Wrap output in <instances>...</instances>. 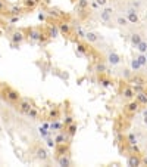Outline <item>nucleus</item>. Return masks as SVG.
Returning <instances> with one entry per match:
<instances>
[{
    "label": "nucleus",
    "instance_id": "16",
    "mask_svg": "<svg viewBox=\"0 0 147 167\" xmlns=\"http://www.w3.org/2000/svg\"><path fill=\"white\" fill-rule=\"evenodd\" d=\"M58 28H59V33L60 34H65V36H69L71 34V25L68 24V22H60V24H58Z\"/></svg>",
    "mask_w": 147,
    "mask_h": 167
},
{
    "label": "nucleus",
    "instance_id": "18",
    "mask_svg": "<svg viewBox=\"0 0 147 167\" xmlns=\"http://www.w3.org/2000/svg\"><path fill=\"white\" fill-rule=\"evenodd\" d=\"M66 153H69V145H68L66 142L56 145V155H60V154H66Z\"/></svg>",
    "mask_w": 147,
    "mask_h": 167
},
{
    "label": "nucleus",
    "instance_id": "25",
    "mask_svg": "<svg viewBox=\"0 0 147 167\" xmlns=\"http://www.w3.org/2000/svg\"><path fill=\"white\" fill-rule=\"evenodd\" d=\"M127 142L129 143V145H137V136H135L134 133H129L127 136Z\"/></svg>",
    "mask_w": 147,
    "mask_h": 167
},
{
    "label": "nucleus",
    "instance_id": "5",
    "mask_svg": "<svg viewBox=\"0 0 147 167\" xmlns=\"http://www.w3.org/2000/svg\"><path fill=\"white\" fill-rule=\"evenodd\" d=\"M56 161H58L59 166L62 167H69L72 166V158H71V154H60V155H56Z\"/></svg>",
    "mask_w": 147,
    "mask_h": 167
},
{
    "label": "nucleus",
    "instance_id": "7",
    "mask_svg": "<svg viewBox=\"0 0 147 167\" xmlns=\"http://www.w3.org/2000/svg\"><path fill=\"white\" fill-rule=\"evenodd\" d=\"M141 163H143V160L138 153L129 154V157H128V160H127V164L129 167H138V166H141Z\"/></svg>",
    "mask_w": 147,
    "mask_h": 167
},
{
    "label": "nucleus",
    "instance_id": "36",
    "mask_svg": "<svg viewBox=\"0 0 147 167\" xmlns=\"http://www.w3.org/2000/svg\"><path fill=\"white\" fill-rule=\"evenodd\" d=\"M100 83H103V86H109V80H100Z\"/></svg>",
    "mask_w": 147,
    "mask_h": 167
},
{
    "label": "nucleus",
    "instance_id": "31",
    "mask_svg": "<svg viewBox=\"0 0 147 167\" xmlns=\"http://www.w3.org/2000/svg\"><path fill=\"white\" fill-rule=\"evenodd\" d=\"M25 5H27V8H34V6H35V0H27V2H25Z\"/></svg>",
    "mask_w": 147,
    "mask_h": 167
},
{
    "label": "nucleus",
    "instance_id": "26",
    "mask_svg": "<svg viewBox=\"0 0 147 167\" xmlns=\"http://www.w3.org/2000/svg\"><path fill=\"white\" fill-rule=\"evenodd\" d=\"M134 93H140V92H144L146 90V86H141V84H132L131 86Z\"/></svg>",
    "mask_w": 147,
    "mask_h": 167
},
{
    "label": "nucleus",
    "instance_id": "40",
    "mask_svg": "<svg viewBox=\"0 0 147 167\" xmlns=\"http://www.w3.org/2000/svg\"><path fill=\"white\" fill-rule=\"evenodd\" d=\"M146 18H147V14H146Z\"/></svg>",
    "mask_w": 147,
    "mask_h": 167
},
{
    "label": "nucleus",
    "instance_id": "34",
    "mask_svg": "<svg viewBox=\"0 0 147 167\" xmlns=\"http://www.w3.org/2000/svg\"><path fill=\"white\" fill-rule=\"evenodd\" d=\"M5 10H6V8H5V3H3V2L0 0V14H6Z\"/></svg>",
    "mask_w": 147,
    "mask_h": 167
},
{
    "label": "nucleus",
    "instance_id": "8",
    "mask_svg": "<svg viewBox=\"0 0 147 167\" xmlns=\"http://www.w3.org/2000/svg\"><path fill=\"white\" fill-rule=\"evenodd\" d=\"M127 19L129 24H138L140 22V16H138L135 9H128L127 10Z\"/></svg>",
    "mask_w": 147,
    "mask_h": 167
},
{
    "label": "nucleus",
    "instance_id": "38",
    "mask_svg": "<svg viewBox=\"0 0 147 167\" xmlns=\"http://www.w3.org/2000/svg\"><path fill=\"white\" fill-rule=\"evenodd\" d=\"M144 114H147V105H146V108H144V111H143V115H144Z\"/></svg>",
    "mask_w": 147,
    "mask_h": 167
},
{
    "label": "nucleus",
    "instance_id": "19",
    "mask_svg": "<svg viewBox=\"0 0 147 167\" xmlns=\"http://www.w3.org/2000/svg\"><path fill=\"white\" fill-rule=\"evenodd\" d=\"M131 83L132 84H141V86H146L147 84V80L143 77V75H140V74H135L134 77L131 79Z\"/></svg>",
    "mask_w": 147,
    "mask_h": 167
},
{
    "label": "nucleus",
    "instance_id": "17",
    "mask_svg": "<svg viewBox=\"0 0 147 167\" xmlns=\"http://www.w3.org/2000/svg\"><path fill=\"white\" fill-rule=\"evenodd\" d=\"M129 42H131V44L134 47H137L138 44H140V42H143V36L140 33H132L129 36Z\"/></svg>",
    "mask_w": 147,
    "mask_h": 167
},
{
    "label": "nucleus",
    "instance_id": "28",
    "mask_svg": "<svg viewBox=\"0 0 147 167\" xmlns=\"http://www.w3.org/2000/svg\"><path fill=\"white\" fill-rule=\"evenodd\" d=\"M137 47H138V50H140L141 53H147V43L144 42V40H143V42H140V44H138Z\"/></svg>",
    "mask_w": 147,
    "mask_h": 167
},
{
    "label": "nucleus",
    "instance_id": "13",
    "mask_svg": "<svg viewBox=\"0 0 147 167\" xmlns=\"http://www.w3.org/2000/svg\"><path fill=\"white\" fill-rule=\"evenodd\" d=\"M134 96H135V93H134V90H132L131 86H125V87L122 89V98L125 99V101H131V99H134Z\"/></svg>",
    "mask_w": 147,
    "mask_h": 167
},
{
    "label": "nucleus",
    "instance_id": "12",
    "mask_svg": "<svg viewBox=\"0 0 147 167\" xmlns=\"http://www.w3.org/2000/svg\"><path fill=\"white\" fill-rule=\"evenodd\" d=\"M84 39L87 40L88 43H97L99 40L102 39V37H100V36L97 34V33H96V31H87V33H85V37H84Z\"/></svg>",
    "mask_w": 147,
    "mask_h": 167
},
{
    "label": "nucleus",
    "instance_id": "14",
    "mask_svg": "<svg viewBox=\"0 0 147 167\" xmlns=\"http://www.w3.org/2000/svg\"><path fill=\"white\" fill-rule=\"evenodd\" d=\"M112 15H113V9H104L100 12V19L108 24V22L112 21Z\"/></svg>",
    "mask_w": 147,
    "mask_h": 167
},
{
    "label": "nucleus",
    "instance_id": "3",
    "mask_svg": "<svg viewBox=\"0 0 147 167\" xmlns=\"http://www.w3.org/2000/svg\"><path fill=\"white\" fill-rule=\"evenodd\" d=\"M34 105H33V102L29 101L28 98H21L18 102H16V108H18V111H19L21 114H28V111L31 108H33Z\"/></svg>",
    "mask_w": 147,
    "mask_h": 167
},
{
    "label": "nucleus",
    "instance_id": "30",
    "mask_svg": "<svg viewBox=\"0 0 147 167\" xmlns=\"http://www.w3.org/2000/svg\"><path fill=\"white\" fill-rule=\"evenodd\" d=\"M77 50H78L79 53H88V49L83 43H77Z\"/></svg>",
    "mask_w": 147,
    "mask_h": 167
},
{
    "label": "nucleus",
    "instance_id": "10",
    "mask_svg": "<svg viewBox=\"0 0 147 167\" xmlns=\"http://www.w3.org/2000/svg\"><path fill=\"white\" fill-rule=\"evenodd\" d=\"M134 101L140 105V107H146L147 105V92L144 90V92H140V93H135V96H134Z\"/></svg>",
    "mask_w": 147,
    "mask_h": 167
},
{
    "label": "nucleus",
    "instance_id": "29",
    "mask_svg": "<svg viewBox=\"0 0 147 167\" xmlns=\"http://www.w3.org/2000/svg\"><path fill=\"white\" fill-rule=\"evenodd\" d=\"M58 33H59L58 25H54V27H50V28H49V36H50V37H56Z\"/></svg>",
    "mask_w": 147,
    "mask_h": 167
},
{
    "label": "nucleus",
    "instance_id": "11",
    "mask_svg": "<svg viewBox=\"0 0 147 167\" xmlns=\"http://www.w3.org/2000/svg\"><path fill=\"white\" fill-rule=\"evenodd\" d=\"M77 130H78V126H77L75 121L68 124V126H65V135H68L69 138H74V136L77 135Z\"/></svg>",
    "mask_w": 147,
    "mask_h": 167
},
{
    "label": "nucleus",
    "instance_id": "22",
    "mask_svg": "<svg viewBox=\"0 0 147 167\" xmlns=\"http://www.w3.org/2000/svg\"><path fill=\"white\" fill-rule=\"evenodd\" d=\"M21 12H22V8H19V6H12V8L8 10V14L13 15V16H19Z\"/></svg>",
    "mask_w": 147,
    "mask_h": 167
},
{
    "label": "nucleus",
    "instance_id": "9",
    "mask_svg": "<svg viewBox=\"0 0 147 167\" xmlns=\"http://www.w3.org/2000/svg\"><path fill=\"white\" fill-rule=\"evenodd\" d=\"M138 108H140V105H138L134 99H131V101H128V103L125 105V113L127 114H135L138 111Z\"/></svg>",
    "mask_w": 147,
    "mask_h": 167
},
{
    "label": "nucleus",
    "instance_id": "23",
    "mask_svg": "<svg viewBox=\"0 0 147 167\" xmlns=\"http://www.w3.org/2000/svg\"><path fill=\"white\" fill-rule=\"evenodd\" d=\"M116 24L119 25V27H127L129 22H128V19H127V16H116Z\"/></svg>",
    "mask_w": 147,
    "mask_h": 167
},
{
    "label": "nucleus",
    "instance_id": "35",
    "mask_svg": "<svg viewBox=\"0 0 147 167\" xmlns=\"http://www.w3.org/2000/svg\"><path fill=\"white\" fill-rule=\"evenodd\" d=\"M62 127V124L56 123V120H54V123H52V129H60Z\"/></svg>",
    "mask_w": 147,
    "mask_h": 167
},
{
    "label": "nucleus",
    "instance_id": "24",
    "mask_svg": "<svg viewBox=\"0 0 147 167\" xmlns=\"http://www.w3.org/2000/svg\"><path fill=\"white\" fill-rule=\"evenodd\" d=\"M96 71H97L99 74H104L106 73V64H104V62H97V65H96Z\"/></svg>",
    "mask_w": 147,
    "mask_h": 167
},
{
    "label": "nucleus",
    "instance_id": "20",
    "mask_svg": "<svg viewBox=\"0 0 147 167\" xmlns=\"http://www.w3.org/2000/svg\"><path fill=\"white\" fill-rule=\"evenodd\" d=\"M59 117H60V111H59V108H54L49 113V120H52V121L58 120Z\"/></svg>",
    "mask_w": 147,
    "mask_h": 167
},
{
    "label": "nucleus",
    "instance_id": "27",
    "mask_svg": "<svg viewBox=\"0 0 147 167\" xmlns=\"http://www.w3.org/2000/svg\"><path fill=\"white\" fill-rule=\"evenodd\" d=\"M65 142H66V136H65L63 133L58 135V136H56V139H54V143H56V145H59V143H65Z\"/></svg>",
    "mask_w": 147,
    "mask_h": 167
},
{
    "label": "nucleus",
    "instance_id": "2",
    "mask_svg": "<svg viewBox=\"0 0 147 167\" xmlns=\"http://www.w3.org/2000/svg\"><path fill=\"white\" fill-rule=\"evenodd\" d=\"M34 157L38 160V161L41 163H46V161H49V158H50V154L49 151H47V148L43 147V145H37L34 149Z\"/></svg>",
    "mask_w": 147,
    "mask_h": 167
},
{
    "label": "nucleus",
    "instance_id": "39",
    "mask_svg": "<svg viewBox=\"0 0 147 167\" xmlns=\"http://www.w3.org/2000/svg\"><path fill=\"white\" fill-rule=\"evenodd\" d=\"M0 111H2V107H0Z\"/></svg>",
    "mask_w": 147,
    "mask_h": 167
},
{
    "label": "nucleus",
    "instance_id": "4",
    "mask_svg": "<svg viewBox=\"0 0 147 167\" xmlns=\"http://www.w3.org/2000/svg\"><path fill=\"white\" fill-rule=\"evenodd\" d=\"M24 40H25V33H24V31H21V30L13 31L12 36H10V43H12L13 47H19L21 43H22Z\"/></svg>",
    "mask_w": 147,
    "mask_h": 167
},
{
    "label": "nucleus",
    "instance_id": "21",
    "mask_svg": "<svg viewBox=\"0 0 147 167\" xmlns=\"http://www.w3.org/2000/svg\"><path fill=\"white\" fill-rule=\"evenodd\" d=\"M27 115H28V117L31 118V120H38V118H40V113H38V111H37V109L34 108V107H33V108L29 109V111H28V114H27Z\"/></svg>",
    "mask_w": 147,
    "mask_h": 167
},
{
    "label": "nucleus",
    "instance_id": "32",
    "mask_svg": "<svg viewBox=\"0 0 147 167\" xmlns=\"http://www.w3.org/2000/svg\"><path fill=\"white\" fill-rule=\"evenodd\" d=\"M74 123V117H71V115H68V117L65 118V126H68V124Z\"/></svg>",
    "mask_w": 147,
    "mask_h": 167
},
{
    "label": "nucleus",
    "instance_id": "37",
    "mask_svg": "<svg viewBox=\"0 0 147 167\" xmlns=\"http://www.w3.org/2000/svg\"><path fill=\"white\" fill-rule=\"evenodd\" d=\"M143 123L147 126V114H144V115H143Z\"/></svg>",
    "mask_w": 147,
    "mask_h": 167
},
{
    "label": "nucleus",
    "instance_id": "1",
    "mask_svg": "<svg viewBox=\"0 0 147 167\" xmlns=\"http://www.w3.org/2000/svg\"><path fill=\"white\" fill-rule=\"evenodd\" d=\"M2 96H3L6 101H9L10 103H16L21 99L19 92L13 87H9V86H5V87L2 89Z\"/></svg>",
    "mask_w": 147,
    "mask_h": 167
},
{
    "label": "nucleus",
    "instance_id": "33",
    "mask_svg": "<svg viewBox=\"0 0 147 167\" xmlns=\"http://www.w3.org/2000/svg\"><path fill=\"white\" fill-rule=\"evenodd\" d=\"M94 3H96L97 6H104L106 3H108V0H96Z\"/></svg>",
    "mask_w": 147,
    "mask_h": 167
},
{
    "label": "nucleus",
    "instance_id": "15",
    "mask_svg": "<svg viewBox=\"0 0 147 167\" xmlns=\"http://www.w3.org/2000/svg\"><path fill=\"white\" fill-rule=\"evenodd\" d=\"M29 39L34 40V42H41V39H43V33L40 31V30H35V28H31L29 30Z\"/></svg>",
    "mask_w": 147,
    "mask_h": 167
},
{
    "label": "nucleus",
    "instance_id": "6",
    "mask_svg": "<svg viewBox=\"0 0 147 167\" xmlns=\"http://www.w3.org/2000/svg\"><path fill=\"white\" fill-rule=\"evenodd\" d=\"M106 62H108L109 65H112V67L119 65L122 62V56L119 53H116V52H109L108 56H106Z\"/></svg>",
    "mask_w": 147,
    "mask_h": 167
}]
</instances>
